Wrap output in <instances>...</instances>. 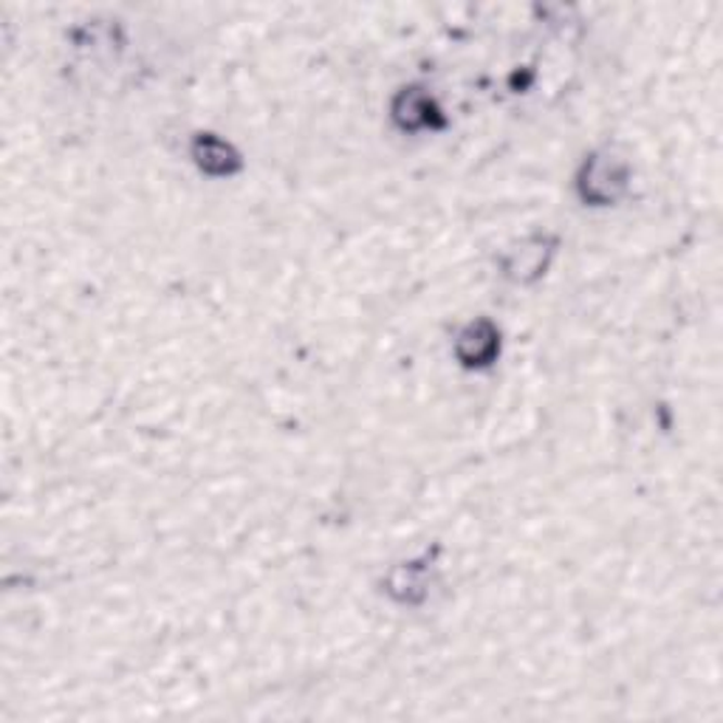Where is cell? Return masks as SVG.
Wrapping results in <instances>:
<instances>
[{"label": "cell", "instance_id": "cell-4", "mask_svg": "<svg viewBox=\"0 0 723 723\" xmlns=\"http://www.w3.org/2000/svg\"><path fill=\"white\" fill-rule=\"evenodd\" d=\"M193 158L195 165L209 176H230L237 167V156L230 144L221 142L218 137H209V133H201L193 142Z\"/></svg>", "mask_w": 723, "mask_h": 723}, {"label": "cell", "instance_id": "cell-1", "mask_svg": "<svg viewBox=\"0 0 723 723\" xmlns=\"http://www.w3.org/2000/svg\"><path fill=\"white\" fill-rule=\"evenodd\" d=\"M628 186V167L616 156L599 153L585 162V170L580 176L582 198L594 201V204H610L624 193Z\"/></svg>", "mask_w": 723, "mask_h": 723}, {"label": "cell", "instance_id": "cell-2", "mask_svg": "<svg viewBox=\"0 0 723 723\" xmlns=\"http://www.w3.org/2000/svg\"><path fill=\"white\" fill-rule=\"evenodd\" d=\"M498 351H501V331L487 320L466 325L459 334V343H455V353H459L461 365L466 367L492 365Z\"/></svg>", "mask_w": 723, "mask_h": 723}, {"label": "cell", "instance_id": "cell-5", "mask_svg": "<svg viewBox=\"0 0 723 723\" xmlns=\"http://www.w3.org/2000/svg\"><path fill=\"white\" fill-rule=\"evenodd\" d=\"M430 114H436L432 100L416 91L401 93L393 108V116L404 128H424V125H430Z\"/></svg>", "mask_w": 723, "mask_h": 723}, {"label": "cell", "instance_id": "cell-3", "mask_svg": "<svg viewBox=\"0 0 723 723\" xmlns=\"http://www.w3.org/2000/svg\"><path fill=\"white\" fill-rule=\"evenodd\" d=\"M548 255H552L548 237H529L506 258V274L517 283H529L543 272Z\"/></svg>", "mask_w": 723, "mask_h": 723}]
</instances>
